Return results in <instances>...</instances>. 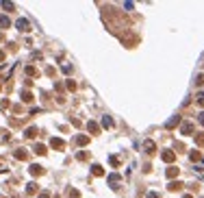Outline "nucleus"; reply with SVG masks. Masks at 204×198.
<instances>
[{
  "label": "nucleus",
  "instance_id": "obj_1",
  "mask_svg": "<svg viewBox=\"0 0 204 198\" xmlns=\"http://www.w3.org/2000/svg\"><path fill=\"white\" fill-rule=\"evenodd\" d=\"M109 185H111V187H117V185H119V176H117V174H111V176H109Z\"/></svg>",
  "mask_w": 204,
  "mask_h": 198
},
{
  "label": "nucleus",
  "instance_id": "obj_2",
  "mask_svg": "<svg viewBox=\"0 0 204 198\" xmlns=\"http://www.w3.org/2000/svg\"><path fill=\"white\" fill-rule=\"evenodd\" d=\"M17 28H24V31H28V22H26V20H20V22H17Z\"/></svg>",
  "mask_w": 204,
  "mask_h": 198
},
{
  "label": "nucleus",
  "instance_id": "obj_3",
  "mask_svg": "<svg viewBox=\"0 0 204 198\" xmlns=\"http://www.w3.org/2000/svg\"><path fill=\"white\" fill-rule=\"evenodd\" d=\"M102 124H104V126H113V120H111V118H106V115H104V118H102Z\"/></svg>",
  "mask_w": 204,
  "mask_h": 198
},
{
  "label": "nucleus",
  "instance_id": "obj_4",
  "mask_svg": "<svg viewBox=\"0 0 204 198\" xmlns=\"http://www.w3.org/2000/svg\"><path fill=\"white\" fill-rule=\"evenodd\" d=\"M163 159H165V161H172V159H174V152H169V150L163 152Z\"/></svg>",
  "mask_w": 204,
  "mask_h": 198
},
{
  "label": "nucleus",
  "instance_id": "obj_5",
  "mask_svg": "<svg viewBox=\"0 0 204 198\" xmlns=\"http://www.w3.org/2000/svg\"><path fill=\"white\" fill-rule=\"evenodd\" d=\"M52 146H54V148H63V142H61V140H52Z\"/></svg>",
  "mask_w": 204,
  "mask_h": 198
},
{
  "label": "nucleus",
  "instance_id": "obj_6",
  "mask_svg": "<svg viewBox=\"0 0 204 198\" xmlns=\"http://www.w3.org/2000/svg\"><path fill=\"white\" fill-rule=\"evenodd\" d=\"M154 150V144L152 142H146V152H152Z\"/></svg>",
  "mask_w": 204,
  "mask_h": 198
},
{
  "label": "nucleus",
  "instance_id": "obj_7",
  "mask_svg": "<svg viewBox=\"0 0 204 198\" xmlns=\"http://www.w3.org/2000/svg\"><path fill=\"white\" fill-rule=\"evenodd\" d=\"M0 26L7 28V26H9V20H7V18H0Z\"/></svg>",
  "mask_w": 204,
  "mask_h": 198
},
{
  "label": "nucleus",
  "instance_id": "obj_8",
  "mask_svg": "<svg viewBox=\"0 0 204 198\" xmlns=\"http://www.w3.org/2000/svg\"><path fill=\"white\" fill-rule=\"evenodd\" d=\"M182 133H191V124H189V122L182 126Z\"/></svg>",
  "mask_w": 204,
  "mask_h": 198
},
{
  "label": "nucleus",
  "instance_id": "obj_9",
  "mask_svg": "<svg viewBox=\"0 0 204 198\" xmlns=\"http://www.w3.org/2000/svg\"><path fill=\"white\" fill-rule=\"evenodd\" d=\"M2 7H4V9H7V11H11V9H13V2H4V4H2Z\"/></svg>",
  "mask_w": 204,
  "mask_h": 198
},
{
  "label": "nucleus",
  "instance_id": "obj_10",
  "mask_svg": "<svg viewBox=\"0 0 204 198\" xmlns=\"http://www.w3.org/2000/svg\"><path fill=\"white\" fill-rule=\"evenodd\" d=\"M198 102H200V104H204V94H200V96H198Z\"/></svg>",
  "mask_w": 204,
  "mask_h": 198
},
{
  "label": "nucleus",
  "instance_id": "obj_11",
  "mask_svg": "<svg viewBox=\"0 0 204 198\" xmlns=\"http://www.w3.org/2000/svg\"><path fill=\"white\" fill-rule=\"evenodd\" d=\"M148 198H158V194H156V192H150V196Z\"/></svg>",
  "mask_w": 204,
  "mask_h": 198
},
{
  "label": "nucleus",
  "instance_id": "obj_12",
  "mask_svg": "<svg viewBox=\"0 0 204 198\" xmlns=\"http://www.w3.org/2000/svg\"><path fill=\"white\" fill-rule=\"evenodd\" d=\"M200 120H202V124H204V113H202V115H200Z\"/></svg>",
  "mask_w": 204,
  "mask_h": 198
}]
</instances>
